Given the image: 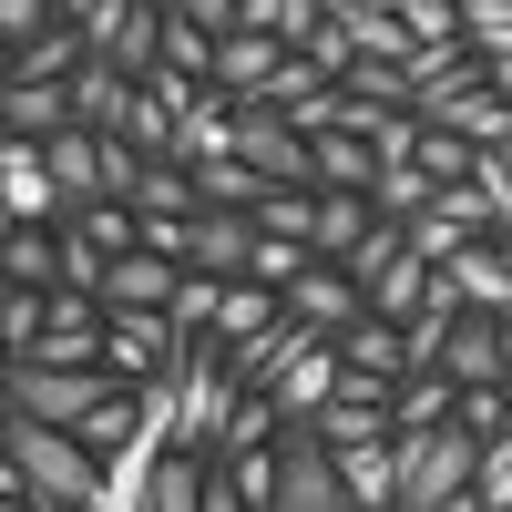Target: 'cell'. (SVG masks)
Returning a JSON list of instances; mask_svg holds the SVG:
<instances>
[{
	"label": "cell",
	"mask_w": 512,
	"mask_h": 512,
	"mask_svg": "<svg viewBox=\"0 0 512 512\" xmlns=\"http://www.w3.org/2000/svg\"><path fill=\"white\" fill-rule=\"evenodd\" d=\"M0 461H11V472H21L41 502H93V492H103V461L82 451L62 420H21V410H11V431H0Z\"/></svg>",
	"instance_id": "6da1fadb"
},
{
	"label": "cell",
	"mask_w": 512,
	"mask_h": 512,
	"mask_svg": "<svg viewBox=\"0 0 512 512\" xmlns=\"http://www.w3.org/2000/svg\"><path fill=\"white\" fill-rule=\"evenodd\" d=\"M390 441H400V512H441L482 472V441L461 431V420H441V431H390Z\"/></svg>",
	"instance_id": "7a4b0ae2"
},
{
	"label": "cell",
	"mask_w": 512,
	"mask_h": 512,
	"mask_svg": "<svg viewBox=\"0 0 512 512\" xmlns=\"http://www.w3.org/2000/svg\"><path fill=\"white\" fill-rule=\"evenodd\" d=\"M134 379H123L113 359L103 369H41V359H11V410L21 420H62V431H82L103 400H123Z\"/></svg>",
	"instance_id": "3957f363"
},
{
	"label": "cell",
	"mask_w": 512,
	"mask_h": 512,
	"mask_svg": "<svg viewBox=\"0 0 512 512\" xmlns=\"http://www.w3.org/2000/svg\"><path fill=\"white\" fill-rule=\"evenodd\" d=\"M267 512H349L338 451L308 431V420H287V431H277V502H267Z\"/></svg>",
	"instance_id": "277c9868"
},
{
	"label": "cell",
	"mask_w": 512,
	"mask_h": 512,
	"mask_svg": "<svg viewBox=\"0 0 512 512\" xmlns=\"http://www.w3.org/2000/svg\"><path fill=\"white\" fill-rule=\"evenodd\" d=\"M236 154H246L267 185H308V195H318V144L297 134L277 103H236Z\"/></svg>",
	"instance_id": "5b68a950"
},
{
	"label": "cell",
	"mask_w": 512,
	"mask_h": 512,
	"mask_svg": "<svg viewBox=\"0 0 512 512\" xmlns=\"http://www.w3.org/2000/svg\"><path fill=\"white\" fill-rule=\"evenodd\" d=\"M287 318H297V328H318V338H349V328L369 318V287L338 267V256H318V267H297V277H287Z\"/></svg>",
	"instance_id": "8992f818"
},
{
	"label": "cell",
	"mask_w": 512,
	"mask_h": 512,
	"mask_svg": "<svg viewBox=\"0 0 512 512\" xmlns=\"http://www.w3.org/2000/svg\"><path fill=\"white\" fill-rule=\"evenodd\" d=\"M175 349H185V328L164 318V308H113V328H103V359H113L123 379H134V390L175 369Z\"/></svg>",
	"instance_id": "52a82bcc"
},
{
	"label": "cell",
	"mask_w": 512,
	"mask_h": 512,
	"mask_svg": "<svg viewBox=\"0 0 512 512\" xmlns=\"http://www.w3.org/2000/svg\"><path fill=\"white\" fill-rule=\"evenodd\" d=\"M338 379H349V349L308 328V349H297V359H287V369L267 379V400H277V420H318V410L338 400Z\"/></svg>",
	"instance_id": "ba28073f"
},
{
	"label": "cell",
	"mask_w": 512,
	"mask_h": 512,
	"mask_svg": "<svg viewBox=\"0 0 512 512\" xmlns=\"http://www.w3.org/2000/svg\"><path fill=\"white\" fill-rule=\"evenodd\" d=\"M441 369L461 379V390H512V318H482V308H461V328L441 338Z\"/></svg>",
	"instance_id": "9c48e42d"
},
{
	"label": "cell",
	"mask_w": 512,
	"mask_h": 512,
	"mask_svg": "<svg viewBox=\"0 0 512 512\" xmlns=\"http://www.w3.org/2000/svg\"><path fill=\"white\" fill-rule=\"evenodd\" d=\"M441 277L461 287V308H482V318H512V246H502V236H472V246H461Z\"/></svg>",
	"instance_id": "30bf717a"
},
{
	"label": "cell",
	"mask_w": 512,
	"mask_h": 512,
	"mask_svg": "<svg viewBox=\"0 0 512 512\" xmlns=\"http://www.w3.org/2000/svg\"><path fill=\"white\" fill-rule=\"evenodd\" d=\"M134 103H144V82H134V72H113L103 52L72 72V123H93V134H123V123H134Z\"/></svg>",
	"instance_id": "8fae6325"
},
{
	"label": "cell",
	"mask_w": 512,
	"mask_h": 512,
	"mask_svg": "<svg viewBox=\"0 0 512 512\" xmlns=\"http://www.w3.org/2000/svg\"><path fill=\"white\" fill-rule=\"evenodd\" d=\"M0 134H31V144L72 134V82H11L0 72Z\"/></svg>",
	"instance_id": "7c38bea8"
},
{
	"label": "cell",
	"mask_w": 512,
	"mask_h": 512,
	"mask_svg": "<svg viewBox=\"0 0 512 512\" xmlns=\"http://www.w3.org/2000/svg\"><path fill=\"white\" fill-rule=\"evenodd\" d=\"M277 62H287V41H267V31H226L216 41V93L226 103H256L277 82Z\"/></svg>",
	"instance_id": "4fadbf2b"
},
{
	"label": "cell",
	"mask_w": 512,
	"mask_h": 512,
	"mask_svg": "<svg viewBox=\"0 0 512 512\" xmlns=\"http://www.w3.org/2000/svg\"><path fill=\"white\" fill-rule=\"evenodd\" d=\"M175 287H185V267H175V256H113V267H103V308H175Z\"/></svg>",
	"instance_id": "5bb4252c"
},
{
	"label": "cell",
	"mask_w": 512,
	"mask_h": 512,
	"mask_svg": "<svg viewBox=\"0 0 512 512\" xmlns=\"http://www.w3.org/2000/svg\"><path fill=\"white\" fill-rule=\"evenodd\" d=\"M431 287H441V267H431V256H420V246H400L390 267L369 277V318H390V328H410V318H420V297H431Z\"/></svg>",
	"instance_id": "9a60e30c"
},
{
	"label": "cell",
	"mask_w": 512,
	"mask_h": 512,
	"mask_svg": "<svg viewBox=\"0 0 512 512\" xmlns=\"http://www.w3.org/2000/svg\"><path fill=\"white\" fill-rule=\"evenodd\" d=\"M338 482H349V512H400V441L338 451Z\"/></svg>",
	"instance_id": "2e32d148"
},
{
	"label": "cell",
	"mask_w": 512,
	"mask_h": 512,
	"mask_svg": "<svg viewBox=\"0 0 512 512\" xmlns=\"http://www.w3.org/2000/svg\"><path fill=\"white\" fill-rule=\"evenodd\" d=\"M185 267H205V277H246L256 267V216H216V205H205V216H195V256H185Z\"/></svg>",
	"instance_id": "e0dca14e"
},
{
	"label": "cell",
	"mask_w": 512,
	"mask_h": 512,
	"mask_svg": "<svg viewBox=\"0 0 512 512\" xmlns=\"http://www.w3.org/2000/svg\"><path fill=\"white\" fill-rule=\"evenodd\" d=\"M256 195H267V175H256L246 154H205L195 164V216L216 205V216H256Z\"/></svg>",
	"instance_id": "ac0fdd59"
},
{
	"label": "cell",
	"mask_w": 512,
	"mask_h": 512,
	"mask_svg": "<svg viewBox=\"0 0 512 512\" xmlns=\"http://www.w3.org/2000/svg\"><path fill=\"white\" fill-rule=\"evenodd\" d=\"M441 420H461V379L451 369H410L400 400H390V431H441Z\"/></svg>",
	"instance_id": "d6986e66"
},
{
	"label": "cell",
	"mask_w": 512,
	"mask_h": 512,
	"mask_svg": "<svg viewBox=\"0 0 512 512\" xmlns=\"http://www.w3.org/2000/svg\"><path fill=\"white\" fill-rule=\"evenodd\" d=\"M82 62H93V31H82V21H52L31 52H11V82H72Z\"/></svg>",
	"instance_id": "ffe728a7"
},
{
	"label": "cell",
	"mask_w": 512,
	"mask_h": 512,
	"mask_svg": "<svg viewBox=\"0 0 512 512\" xmlns=\"http://www.w3.org/2000/svg\"><path fill=\"white\" fill-rule=\"evenodd\" d=\"M318 144V195H369L379 185V144L369 134H308Z\"/></svg>",
	"instance_id": "44dd1931"
},
{
	"label": "cell",
	"mask_w": 512,
	"mask_h": 512,
	"mask_svg": "<svg viewBox=\"0 0 512 512\" xmlns=\"http://www.w3.org/2000/svg\"><path fill=\"white\" fill-rule=\"evenodd\" d=\"M0 277L11 287H62V226H11L0 236Z\"/></svg>",
	"instance_id": "7402d4cb"
},
{
	"label": "cell",
	"mask_w": 512,
	"mask_h": 512,
	"mask_svg": "<svg viewBox=\"0 0 512 512\" xmlns=\"http://www.w3.org/2000/svg\"><path fill=\"white\" fill-rule=\"evenodd\" d=\"M277 318H287V297H277V287H256V277H236V287H226V308H216V338H226V349H246V338H267Z\"/></svg>",
	"instance_id": "603a6c76"
},
{
	"label": "cell",
	"mask_w": 512,
	"mask_h": 512,
	"mask_svg": "<svg viewBox=\"0 0 512 512\" xmlns=\"http://www.w3.org/2000/svg\"><path fill=\"white\" fill-rule=\"evenodd\" d=\"M328 21H338L328 0H246V31H267V41H287V52H308V41H318Z\"/></svg>",
	"instance_id": "cb8c5ba5"
},
{
	"label": "cell",
	"mask_w": 512,
	"mask_h": 512,
	"mask_svg": "<svg viewBox=\"0 0 512 512\" xmlns=\"http://www.w3.org/2000/svg\"><path fill=\"white\" fill-rule=\"evenodd\" d=\"M256 236H277V246H318V195H308V185H267V195H256Z\"/></svg>",
	"instance_id": "d4e9b609"
},
{
	"label": "cell",
	"mask_w": 512,
	"mask_h": 512,
	"mask_svg": "<svg viewBox=\"0 0 512 512\" xmlns=\"http://www.w3.org/2000/svg\"><path fill=\"white\" fill-rule=\"evenodd\" d=\"M369 226H379L369 195H318V256H338V267H349V256L369 246Z\"/></svg>",
	"instance_id": "484cf974"
},
{
	"label": "cell",
	"mask_w": 512,
	"mask_h": 512,
	"mask_svg": "<svg viewBox=\"0 0 512 512\" xmlns=\"http://www.w3.org/2000/svg\"><path fill=\"white\" fill-rule=\"evenodd\" d=\"M164 72H185V82H205V93H216V31L185 21V11H164Z\"/></svg>",
	"instance_id": "4316f807"
},
{
	"label": "cell",
	"mask_w": 512,
	"mask_h": 512,
	"mask_svg": "<svg viewBox=\"0 0 512 512\" xmlns=\"http://www.w3.org/2000/svg\"><path fill=\"white\" fill-rule=\"evenodd\" d=\"M205 472H216V451H164V482H154V512H205Z\"/></svg>",
	"instance_id": "83f0119b"
},
{
	"label": "cell",
	"mask_w": 512,
	"mask_h": 512,
	"mask_svg": "<svg viewBox=\"0 0 512 512\" xmlns=\"http://www.w3.org/2000/svg\"><path fill=\"white\" fill-rule=\"evenodd\" d=\"M431 175H420V164H379V185H369V205H379V216H390V226H410V216H431Z\"/></svg>",
	"instance_id": "f1b7e54d"
},
{
	"label": "cell",
	"mask_w": 512,
	"mask_h": 512,
	"mask_svg": "<svg viewBox=\"0 0 512 512\" xmlns=\"http://www.w3.org/2000/svg\"><path fill=\"white\" fill-rule=\"evenodd\" d=\"M41 328H52V287H11V297H0V338H11V359L41 349Z\"/></svg>",
	"instance_id": "f546056e"
},
{
	"label": "cell",
	"mask_w": 512,
	"mask_h": 512,
	"mask_svg": "<svg viewBox=\"0 0 512 512\" xmlns=\"http://www.w3.org/2000/svg\"><path fill=\"white\" fill-rule=\"evenodd\" d=\"M338 349H349V369H390V379H410V349H400V328H390V318H359Z\"/></svg>",
	"instance_id": "4dcf8cb0"
},
{
	"label": "cell",
	"mask_w": 512,
	"mask_h": 512,
	"mask_svg": "<svg viewBox=\"0 0 512 512\" xmlns=\"http://www.w3.org/2000/svg\"><path fill=\"white\" fill-rule=\"evenodd\" d=\"M420 175H431V185H472L482 175V144H461V134L431 123V134H420Z\"/></svg>",
	"instance_id": "1f68e13d"
},
{
	"label": "cell",
	"mask_w": 512,
	"mask_h": 512,
	"mask_svg": "<svg viewBox=\"0 0 512 512\" xmlns=\"http://www.w3.org/2000/svg\"><path fill=\"white\" fill-rule=\"evenodd\" d=\"M318 93H338V82H328V72H318L308 52H287V62H277V82H267V93H256V103H277V113H308Z\"/></svg>",
	"instance_id": "d6a6232c"
},
{
	"label": "cell",
	"mask_w": 512,
	"mask_h": 512,
	"mask_svg": "<svg viewBox=\"0 0 512 512\" xmlns=\"http://www.w3.org/2000/svg\"><path fill=\"white\" fill-rule=\"evenodd\" d=\"M216 308H226V277H205V267H185V287H175V308H164V318H175L185 338H205V328H216Z\"/></svg>",
	"instance_id": "836d02e7"
},
{
	"label": "cell",
	"mask_w": 512,
	"mask_h": 512,
	"mask_svg": "<svg viewBox=\"0 0 512 512\" xmlns=\"http://www.w3.org/2000/svg\"><path fill=\"white\" fill-rule=\"evenodd\" d=\"M461 431H472V441L512 431V390H502V379H492V390H461Z\"/></svg>",
	"instance_id": "e575fe53"
},
{
	"label": "cell",
	"mask_w": 512,
	"mask_h": 512,
	"mask_svg": "<svg viewBox=\"0 0 512 512\" xmlns=\"http://www.w3.org/2000/svg\"><path fill=\"white\" fill-rule=\"evenodd\" d=\"M52 21H62V0H0V41H11V52H31Z\"/></svg>",
	"instance_id": "d590c367"
},
{
	"label": "cell",
	"mask_w": 512,
	"mask_h": 512,
	"mask_svg": "<svg viewBox=\"0 0 512 512\" xmlns=\"http://www.w3.org/2000/svg\"><path fill=\"white\" fill-rule=\"evenodd\" d=\"M472 492H482L492 512L512 502V431H502V441H482V472H472Z\"/></svg>",
	"instance_id": "8d00e7d4"
},
{
	"label": "cell",
	"mask_w": 512,
	"mask_h": 512,
	"mask_svg": "<svg viewBox=\"0 0 512 512\" xmlns=\"http://www.w3.org/2000/svg\"><path fill=\"white\" fill-rule=\"evenodd\" d=\"M308 62H318L328 82H338V72H349V62H359V41H349V21H328V31L308 41Z\"/></svg>",
	"instance_id": "74e56055"
},
{
	"label": "cell",
	"mask_w": 512,
	"mask_h": 512,
	"mask_svg": "<svg viewBox=\"0 0 512 512\" xmlns=\"http://www.w3.org/2000/svg\"><path fill=\"white\" fill-rule=\"evenodd\" d=\"M175 11H185V21H205L216 41H226V31H246V0H175Z\"/></svg>",
	"instance_id": "f35d334b"
},
{
	"label": "cell",
	"mask_w": 512,
	"mask_h": 512,
	"mask_svg": "<svg viewBox=\"0 0 512 512\" xmlns=\"http://www.w3.org/2000/svg\"><path fill=\"white\" fill-rule=\"evenodd\" d=\"M492 93H502V103H512V62H492Z\"/></svg>",
	"instance_id": "ab89813d"
}]
</instances>
